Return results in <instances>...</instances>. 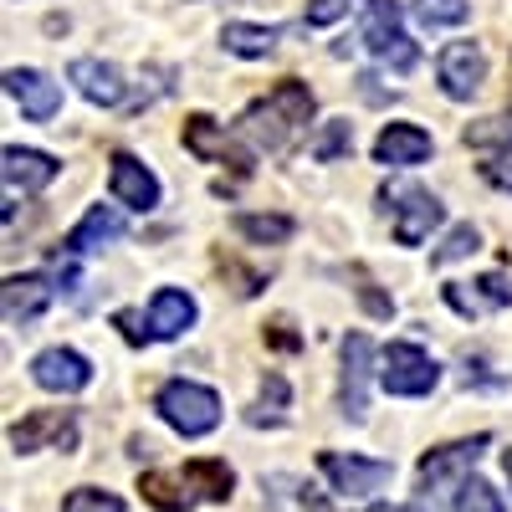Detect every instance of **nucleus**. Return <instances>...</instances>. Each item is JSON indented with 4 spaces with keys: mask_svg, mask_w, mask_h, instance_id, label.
<instances>
[{
    "mask_svg": "<svg viewBox=\"0 0 512 512\" xmlns=\"http://www.w3.org/2000/svg\"><path fill=\"white\" fill-rule=\"evenodd\" d=\"M113 323L123 328L128 344H149V338H154V328H144V318H139V313H128V308H123V313H113Z\"/></svg>",
    "mask_w": 512,
    "mask_h": 512,
    "instance_id": "72a5a7b5",
    "label": "nucleus"
},
{
    "mask_svg": "<svg viewBox=\"0 0 512 512\" xmlns=\"http://www.w3.org/2000/svg\"><path fill=\"white\" fill-rule=\"evenodd\" d=\"M436 379H441V369H436V359L425 354L420 344H390V349H384V359H379V384L390 395H405V400L431 395Z\"/></svg>",
    "mask_w": 512,
    "mask_h": 512,
    "instance_id": "7ed1b4c3",
    "label": "nucleus"
},
{
    "mask_svg": "<svg viewBox=\"0 0 512 512\" xmlns=\"http://www.w3.org/2000/svg\"><path fill=\"white\" fill-rule=\"evenodd\" d=\"M262 492H267V502H272L277 512H333L308 482H297V477H267Z\"/></svg>",
    "mask_w": 512,
    "mask_h": 512,
    "instance_id": "5701e85b",
    "label": "nucleus"
},
{
    "mask_svg": "<svg viewBox=\"0 0 512 512\" xmlns=\"http://www.w3.org/2000/svg\"><path fill=\"white\" fill-rule=\"evenodd\" d=\"M436 77H441L446 98H456V103L477 98L482 82H487V52L477 47V41H451V47H441V57H436Z\"/></svg>",
    "mask_w": 512,
    "mask_h": 512,
    "instance_id": "423d86ee",
    "label": "nucleus"
},
{
    "mask_svg": "<svg viewBox=\"0 0 512 512\" xmlns=\"http://www.w3.org/2000/svg\"><path fill=\"white\" fill-rule=\"evenodd\" d=\"M6 185L11 190H21V195H36V190H47L52 180H57V159L52 154H41V149H6Z\"/></svg>",
    "mask_w": 512,
    "mask_h": 512,
    "instance_id": "a211bd4d",
    "label": "nucleus"
},
{
    "mask_svg": "<svg viewBox=\"0 0 512 512\" xmlns=\"http://www.w3.org/2000/svg\"><path fill=\"white\" fill-rule=\"evenodd\" d=\"M482 246V236H477V226H456L436 251H431V267H446V262H461V256H472Z\"/></svg>",
    "mask_w": 512,
    "mask_h": 512,
    "instance_id": "c756f323",
    "label": "nucleus"
},
{
    "mask_svg": "<svg viewBox=\"0 0 512 512\" xmlns=\"http://www.w3.org/2000/svg\"><path fill=\"white\" fill-rule=\"evenodd\" d=\"M190 323H195V297L180 292V287H159L154 303H149V328H154V338H180Z\"/></svg>",
    "mask_w": 512,
    "mask_h": 512,
    "instance_id": "aec40b11",
    "label": "nucleus"
},
{
    "mask_svg": "<svg viewBox=\"0 0 512 512\" xmlns=\"http://www.w3.org/2000/svg\"><path fill=\"white\" fill-rule=\"evenodd\" d=\"M364 512H415V507H364Z\"/></svg>",
    "mask_w": 512,
    "mask_h": 512,
    "instance_id": "c9c22d12",
    "label": "nucleus"
},
{
    "mask_svg": "<svg viewBox=\"0 0 512 512\" xmlns=\"http://www.w3.org/2000/svg\"><path fill=\"white\" fill-rule=\"evenodd\" d=\"M456 512H502V497L487 487V482H466L461 492H456Z\"/></svg>",
    "mask_w": 512,
    "mask_h": 512,
    "instance_id": "2f4dec72",
    "label": "nucleus"
},
{
    "mask_svg": "<svg viewBox=\"0 0 512 512\" xmlns=\"http://www.w3.org/2000/svg\"><path fill=\"white\" fill-rule=\"evenodd\" d=\"M318 466H323V477L333 482V492H344V497L379 492L384 482L395 477V466H390V461H364V456H338V451H323Z\"/></svg>",
    "mask_w": 512,
    "mask_h": 512,
    "instance_id": "1a4fd4ad",
    "label": "nucleus"
},
{
    "mask_svg": "<svg viewBox=\"0 0 512 512\" xmlns=\"http://www.w3.org/2000/svg\"><path fill=\"white\" fill-rule=\"evenodd\" d=\"M446 303L466 318H477L487 308H512V282L502 272H487L477 282H446Z\"/></svg>",
    "mask_w": 512,
    "mask_h": 512,
    "instance_id": "2eb2a0df",
    "label": "nucleus"
},
{
    "mask_svg": "<svg viewBox=\"0 0 512 512\" xmlns=\"http://www.w3.org/2000/svg\"><path fill=\"white\" fill-rule=\"evenodd\" d=\"M62 512H123V497L118 492H98V487H77V492H67Z\"/></svg>",
    "mask_w": 512,
    "mask_h": 512,
    "instance_id": "7c9ffc66",
    "label": "nucleus"
},
{
    "mask_svg": "<svg viewBox=\"0 0 512 512\" xmlns=\"http://www.w3.org/2000/svg\"><path fill=\"white\" fill-rule=\"evenodd\" d=\"M308 123H313V88L297 82V77H282L267 98H256L241 113V128L256 144H267V149H292Z\"/></svg>",
    "mask_w": 512,
    "mask_h": 512,
    "instance_id": "f257e3e1",
    "label": "nucleus"
},
{
    "mask_svg": "<svg viewBox=\"0 0 512 512\" xmlns=\"http://www.w3.org/2000/svg\"><path fill=\"white\" fill-rule=\"evenodd\" d=\"M354 149V128H349V118H333L323 134L313 139V159L318 164H328V159H338V154H349Z\"/></svg>",
    "mask_w": 512,
    "mask_h": 512,
    "instance_id": "cd10ccee",
    "label": "nucleus"
},
{
    "mask_svg": "<svg viewBox=\"0 0 512 512\" xmlns=\"http://www.w3.org/2000/svg\"><path fill=\"white\" fill-rule=\"evenodd\" d=\"M384 205L395 210V241L400 246H420L431 236V226H441V200L420 185H390L384 190Z\"/></svg>",
    "mask_w": 512,
    "mask_h": 512,
    "instance_id": "39448f33",
    "label": "nucleus"
},
{
    "mask_svg": "<svg viewBox=\"0 0 512 512\" xmlns=\"http://www.w3.org/2000/svg\"><path fill=\"white\" fill-rule=\"evenodd\" d=\"M221 41H226V52H236V57H272V52H277V41H282V31H277V26H246V21H231V26L221 31Z\"/></svg>",
    "mask_w": 512,
    "mask_h": 512,
    "instance_id": "b1692460",
    "label": "nucleus"
},
{
    "mask_svg": "<svg viewBox=\"0 0 512 512\" xmlns=\"http://www.w3.org/2000/svg\"><path fill=\"white\" fill-rule=\"evenodd\" d=\"M108 190H113V200L128 205V210H154V205H159V180H154V169L139 164L134 154H113Z\"/></svg>",
    "mask_w": 512,
    "mask_h": 512,
    "instance_id": "ddd939ff",
    "label": "nucleus"
},
{
    "mask_svg": "<svg viewBox=\"0 0 512 512\" xmlns=\"http://www.w3.org/2000/svg\"><path fill=\"white\" fill-rule=\"evenodd\" d=\"M502 472H507V482H512V451L502 456Z\"/></svg>",
    "mask_w": 512,
    "mask_h": 512,
    "instance_id": "e433bc0d",
    "label": "nucleus"
},
{
    "mask_svg": "<svg viewBox=\"0 0 512 512\" xmlns=\"http://www.w3.org/2000/svg\"><path fill=\"white\" fill-rule=\"evenodd\" d=\"M482 451H487V436L451 441V446H441V451H431V456H420V472H415L420 492H425V497H441L461 472H472V466L482 461Z\"/></svg>",
    "mask_w": 512,
    "mask_h": 512,
    "instance_id": "0eeeda50",
    "label": "nucleus"
},
{
    "mask_svg": "<svg viewBox=\"0 0 512 512\" xmlns=\"http://www.w3.org/2000/svg\"><path fill=\"white\" fill-rule=\"evenodd\" d=\"M415 16L425 26H461L472 16V6H466V0H415Z\"/></svg>",
    "mask_w": 512,
    "mask_h": 512,
    "instance_id": "c85d7f7f",
    "label": "nucleus"
},
{
    "mask_svg": "<svg viewBox=\"0 0 512 512\" xmlns=\"http://www.w3.org/2000/svg\"><path fill=\"white\" fill-rule=\"evenodd\" d=\"M487 180H492L497 190H507V195H512V144H507L497 159H487Z\"/></svg>",
    "mask_w": 512,
    "mask_h": 512,
    "instance_id": "f704fd0d",
    "label": "nucleus"
},
{
    "mask_svg": "<svg viewBox=\"0 0 512 512\" xmlns=\"http://www.w3.org/2000/svg\"><path fill=\"white\" fill-rule=\"evenodd\" d=\"M139 492H144V502L159 507V512H190V507L200 502V487H195L185 472H149V477L139 482Z\"/></svg>",
    "mask_w": 512,
    "mask_h": 512,
    "instance_id": "412c9836",
    "label": "nucleus"
},
{
    "mask_svg": "<svg viewBox=\"0 0 512 512\" xmlns=\"http://www.w3.org/2000/svg\"><path fill=\"white\" fill-rule=\"evenodd\" d=\"M369 369H374V344L364 333L344 338V379H338V405H344L349 420L369 415Z\"/></svg>",
    "mask_w": 512,
    "mask_h": 512,
    "instance_id": "6e6552de",
    "label": "nucleus"
},
{
    "mask_svg": "<svg viewBox=\"0 0 512 512\" xmlns=\"http://www.w3.org/2000/svg\"><path fill=\"white\" fill-rule=\"evenodd\" d=\"M31 379L41 384V390H52V395H77V390H88L93 364L82 359L77 349H41L31 359Z\"/></svg>",
    "mask_w": 512,
    "mask_h": 512,
    "instance_id": "9d476101",
    "label": "nucleus"
},
{
    "mask_svg": "<svg viewBox=\"0 0 512 512\" xmlns=\"http://www.w3.org/2000/svg\"><path fill=\"white\" fill-rule=\"evenodd\" d=\"M185 477L200 487V497H210V502H226L231 497V487H236V472L226 461H210V456H195L190 466H185Z\"/></svg>",
    "mask_w": 512,
    "mask_h": 512,
    "instance_id": "393cba45",
    "label": "nucleus"
},
{
    "mask_svg": "<svg viewBox=\"0 0 512 512\" xmlns=\"http://www.w3.org/2000/svg\"><path fill=\"white\" fill-rule=\"evenodd\" d=\"M185 149H190L195 159H210V164H231V169H241V175L251 169V154L226 134L216 118H205V113L185 118Z\"/></svg>",
    "mask_w": 512,
    "mask_h": 512,
    "instance_id": "9b49d317",
    "label": "nucleus"
},
{
    "mask_svg": "<svg viewBox=\"0 0 512 512\" xmlns=\"http://www.w3.org/2000/svg\"><path fill=\"white\" fill-rule=\"evenodd\" d=\"M349 6L359 0H308V26H333L338 16H349Z\"/></svg>",
    "mask_w": 512,
    "mask_h": 512,
    "instance_id": "473e14b6",
    "label": "nucleus"
},
{
    "mask_svg": "<svg viewBox=\"0 0 512 512\" xmlns=\"http://www.w3.org/2000/svg\"><path fill=\"white\" fill-rule=\"evenodd\" d=\"M154 405L180 436H210L221 425V395L195 384V379H169Z\"/></svg>",
    "mask_w": 512,
    "mask_h": 512,
    "instance_id": "f03ea898",
    "label": "nucleus"
},
{
    "mask_svg": "<svg viewBox=\"0 0 512 512\" xmlns=\"http://www.w3.org/2000/svg\"><path fill=\"white\" fill-rule=\"evenodd\" d=\"M251 425H282L287 420V379L282 374H267L262 379V395H256V405L246 410Z\"/></svg>",
    "mask_w": 512,
    "mask_h": 512,
    "instance_id": "a878e982",
    "label": "nucleus"
},
{
    "mask_svg": "<svg viewBox=\"0 0 512 512\" xmlns=\"http://www.w3.org/2000/svg\"><path fill=\"white\" fill-rule=\"evenodd\" d=\"M431 134L415 123H390V128H379V139H374V159L379 164H390V169H405V164H420V159H431Z\"/></svg>",
    "mask_w": 512,
    "mask_h": 512,
    "instance_id": "dca6fc26",
    "label": "nucleus"
},
{
    "mask_svg": "<svg viewBox=\"0 0 512 512\" xmlns=\"http://www.w3.org/2000/svg\"><path fill=\"white\" fill-rule=\"evenodd\" d=\"M118 236H123V216H118L113 205H93L88 216H82V226L62 241V251L67 256H82V251H98L103 241H118Z\"/></svg>",
    "mask_w": 512,
    "mask_h": 512,
    "instance_id": "4be33fe9",
    "label": "nucleus"
},
{
    "mask_svg": "<svg viewBox=\"0 0 512 512\" xmlns=\"http://www.w3.org/2000/svg\"><path fill=\"white\" fill-rule=\"evenodd\" d=\"M41 441H57L62 451H72L77 446V420H72V410H31L21 425H11V446L26 456V451H36Z\"/></svg>",
    "mask_w": 512,
    "mask_h": 512,
    "instance_id": "4468645a",
    "label": "nucleus"
},
{
    "mask_svg": "<svg viewBox=\"0 0 512 512\" xmlns=\"http://www.w3.org/2000/svg\"><path fill=\"white\" fill-rule=\"evenodd\" d=\"M236 231L246 236V241H256V246H277V241H287L297 226H292V216H236Z\"/></svg>",
    "mask_w": 512,
    "mask_h": 512,
    "instance_id": "bb28decb",
    "label": "nucleus"
},
{
    "mask_svg": "<svg viewBox=\"0 0 512 512\" xmlns=\"http://www.w3.org/2000/svg\"><path fill=\"white\" fill-rule=\"evenodd\" d=\"M52 292H57V287H52L47 277H36V272L6 277V323L21 328V323L41 318V313H47V303H52Z\"/></svg>",
    "mask_w": 512,
    "mask_h": 512,
    "instance_id": "6ab92c4d",
    "label": "nucleus"
},
{
    "mask_svg": "<svg viewBox=\"0 0 512 512\" xmlns=\"http://www.w3.org/2000/svg\"><path fill=\"white\" fill-rule=\"evenodd\" d=\"M364 47L379 57V62H390L395 72H410L415 67V41L405 36L400 26V6L395 0H369V21H364Z\"/></svg>",
    "mask_w": 512,
    "mask_h": 512,
    "instance_id": "20e7f679",
    "label": "nucleus"
},
{
    "mask_svg": "<svg viewBox=\"0 0 512 512\" xmlns=\"http://www.w3.org/2000/svg\"><path fill=\"white\" fill-rule=\"evenodd\" d=\"M6 93L21 103V113H26L31 123H47V118H57V108H62V88H57L47 72H36V67H11V72H6Z\"/></svg>",
    "mask_w": 512,
    "mask_h": 512,
    "instance_id": "f8f14e48",
    "label": "nucleus"
},
{
    "mask_svg": "<svg viewBox=\"0 0 512 512\" xmlns=\"http://www.w3.org/2000/svg\"><path fill=\"white\" fill-rule=\"evenodd\" d=\"M67 77L77 82V93L88 98V103H98V108H118V103H123V72H118L113 62H98V57H77Z\"/></svg>",
    "mask_w": 512,
    "mask_h": 512,
    "instance_id": "f3484780",
    "label": "nucleus"
}]
</instances>
